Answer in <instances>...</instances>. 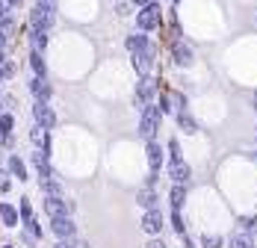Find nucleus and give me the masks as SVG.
Returning <instances> with one entry per match:
<instances>
[{"label": "nucleus", "mask_w": 257, "mask_h": 248, "mask_svg": "<svg viewBox=\"0 0 257 248\" xmlns=\"http://www.w3.org/2000/svg\"><path fill=\"white\" fill-rule=\"evenodd\" d=\"M18 219H21V216H18V210H15V207H9V204H3V207H0V222L6 224V227H15Z\"/></svg>", "instance_id": "15"}, {"label": "nucleus", "mask_w": 257, "mask_h": 248, "mask_svg": "<svg viewBox=\"0 0 257 248\" xmlns=\"http://www.w3.org/2000/svg\"><path fill=\"white\" fill-rule=\"evenodd\" d=\"M30 68L36 71V77H45V59H42V53H39V50H33V53H30Z\"/></svg>", "instance_id": "21"}, {"label": "nucleus", "mask_w": 257, "mask_h": 248, "mask_svg": "<svg viewBox=\"0 0 257 248\" xmlns=\"http://www.w3.org/2000/svg\"><path fill=\"white\" fill-rule=\"evenodd\" d=\"M157 21H160V18H157V9H154V6H148V9L139 15V27H145V30L157 27Z\"/></svg>", "instance_id": "17"}, {"label": "nucleus", "mask_w": 257, "mask_h": 248, "mask_svg": "<svg viewBox=\"0 0 257 248\" xmlns=\"http://www.w3.org/2000/svg\"><path fill=\"white\" fill-rule=\"evenodd\" d=\"M201 248H225V239L219 233H204L201 236Z\"/></svg>", "instance_id": "22"}, {"label": "nucleus", "mask_w": 257, "mask_h": 248, "mask_svg": "<svg viewBox=\"0 0 257 248\" xmlns=\"http://www.w3.org/2000/svg\"><path fill=\"white\" fill-rule=\"evenodd\" d=\"M18 216H21V219H33V207H30V198L21 201V207H18Z\"/></svg>", "instance_id": "26"}, {"label": "nucleus", "mask_w": 257, "mask_h": 248, "mask_svg": "<svg viewBox=\"0 0 257 248\" xmlns=\"http://www.w3.org/2000/svg\"><path fill=\"white\" fill-rule=\"evenodd\" d=\"M136 204H139L142 210H151V207H157V192H154V186H145V189H139V192H136Z\"/></svg>", "instance_id": "11"}, {"label": "nucleus", "mask_w": 257, "mask_h": 248, "mask_svg": "<svg viewBox=\"0 0 257 248\" xmlns=\"http://www.w3.org/2000/svg\"><path fill=\"white\" fill-rule=\"evenodd\" d=\"M172 227L178 230V236H180V233H186V224H183V216H180V210H172Z\"/></svg>", "instance_id": "24"}, {"label": "nucleus", "mask_w": 257, "mask_h": 248, "mask_svg": "<svg viewBox=\"0 0 257 248\" xmlns=\"http://www.w3.org/2000/svg\"><path fill=\"white\" fill-rule=\"evenodd\" d=\"M142 230L151 233V236H157V233L163 230V213H160V207L145 210V216H142Z\"/></svg>", "instance_id": "6"}, {"label": "nucleus", "mask_w": 257, "mask_h": 248, "mask_svg": "<svg viewBox=\"0 0 257 248\" xmlns=\"http://www.w3.org/2000/svg\"><path fill=\"white\" fill-rule=\"evenodd\" d=\"M145 248H166V245H163V239H151Z\"/></svg>", "instance_id": "34"}, {"label": "nucleus", "mask_w": 257, "mask_h": 248, "mask_svg": "<svg viewBox=\"0 0 257 248\" xmlns=\"http://www.w3.org/2000/svg\"><path fill=\"white\" fill-rule=\"evenodd\" d=\"M178 127L183 130V133H198V124H195V118L192 115H186V112H178Z\"/></svg>", "instance_id": "16"}, {"label": "nucleus", "mask_w": 257, "mask_h": 248, "mask_svg": "<svg viewBox=\"0 0 257 248\" xmlns=\"http://www.w3.org/2000/svg\"><path fill=\"white\" fill-rule=\"evenodd\" d=\"M231 248H254V239H251V233H233L231 236Z\"/></svg>", "instance_id": "18"}, {"label": "nucleus", "mask_w": 257, "mask_h": 248, "mask_svg": "<svg viewBox=\"0 0 257 248\" xmlns=\"http://www.w3.org/2000/svg\"><path fill=\"white\" fill-rule=\"evenodd\" d=\"M127 48H130V50H142V48H145V39H139V36H136V39H130Z\"/></svg>", "instance_id": "30"}, {"label": "nucleus", "mask_w": 257, "mask_h": 248, "mask_svg": "<svg viewBox=\"0 0 257 248\" xmlns=\"http://www.w3.org/2000/svg\"><path fill=\"white\" fill-rule=\"evenodd\" d=\"M68 242H71V248H89V242L86 239H77V236H71Z\"/></svg>", "instance_id": "33"}, {"label": "nucleus", "mask_w": 257, "mask_h": 248, "mask_svg": "<svg viewBox=\"0 0 257 248\" xmlns=\"http://www.w3.org/2000/svg\"><path fill=\"white\" fill-rule=\"evenodd\" d=\"M51 227L53 233L59 236V239H71V236H77V224L71 216H51Z\"/></svg>", "instance_id": "4"}, {"label": "nucleus", "mask_w": 257, "mask_h": 248, "mask_svg": "<svg viewBox=\"0 0 257 248\" xmlns=\"http://www.w3.org/2000/svg\"><path fill=\"white\" fill-rule=\"evenodd\" d=\"M160 112L163 109H157V106H142V121H139V136L148 142V139H154L157 130H160Z\"/></svg>", "instance_id": "1"}, {"label": "nucleus", "mask_w": 257, "mask_h": 248, "mask_svg": "<svg viewBox=\"0 0 257 248\" xmlns=\"http://www.w3.org/2000/svg\"><path fill=\"white\" fill-rule=\"evenodd\" d=\"M0 112H3V100H0Z\"/></svg>", "instance_id": "38"}, {"label": "nucleus", "mask_w": 257, "mask_h": 248, "mask_svg": "<svg viewBox=\"0 0 257 248\" xmlns=\"http://www.w3.org/2000/svg\"><path fill=\"white\" fill-rule=\"evenodd\" d=\"M169 154H172V160H183V154H180V142H178V139H169Z\"/></svg>", "instance_id": "27"}, {"label": "nucleus", "mask_w": 257, "mask_h": 248, "mask_svg": "<svg viewBox=\"0 0 257 248\" xmlns=\"http://www.w3.org/2000/svg\"><path fill=\"white\" fill-rule=\"evenodd\" d=\"M9 172L15 174L18 180H30V174H27V169H24V163L18 160V157H9Z\"/></svg>", "instance_id": "19"}, {"label": "nucleus", "mask_w": 257, "mask_h": 248, "mask_svg": "<svg viewBox=\"0 0 257 248\" xmlns=\"http://www.w3.org/2000/svg\"><path fill=\"white\" fill-rule=\"evenodd\" d=\"M254 103H257V95H254Z\"/></svg>", "instance_id": "40"}, {"label": "nucleus", "mask_w": 257, "mask_h": 248, "mask_svg": "<svg viewBox=\"0 0 257 248\" xmlns=\"http://www.w3.org/2000/svg\"><path fill=\"white\" fill-rule=\"evenodd\" d=\"M18 3H21V0H0V9H3V12H12V9H18Z\"/></svg>", "instance_id": "29"}, {"label": "nucleus", "mask_w": 257, "mask_h": 248, "mask_svg": "<svg viewBox=\"0 0 257 248\" xmlns=\"http://www.w3.org/2000/svg\"><path fill=\"white\" fill-rule=\"evenodd\" d=\"M30 136H33V142L39 145V151H45V154H48V148H51V136H48V130H45L42 124H36V127L30 130Z\"/></svg>", "instance_id": "12"}, {"label": "nucleus", "mask_w": 257, "mask_h": 248, "mask_svg": "<svg viewBox=\"0 0 257 248\" xmlns=\"http://www.w3.org/2000/svg\"><path fill=\"white\" fill-rule=\"evenodd\" d=\"M12 127H15V118L6 115V112H0V133H9Z\"/></svg>", "instance_id": "25"}, {"label": "nucleus", "mask_w": 257, "mask_h": 248, "mask_svg": "<svg viewBox=\"0 0 257 248\" xmlns=\"http://www.w3.org/2000/svg\"><path fill=\"white\" fill-rule=\"evenodd\" d=\"M45 210H48V216H71L74 213V201H65L62 195H48Z\"/></svg>", "instance_id": "5"}, {"label": "nucleus", "mask_w": 257, "mask_h": 248, "mask_svg": "<svg viewBox=\"0 0 257 248\" xmlns=\"http://www.w3.org/2000/svg\"><path fill=\"white\" fill-rule=\"evenodd\" d=\"M0 145H3V148H12V145H15L12 133H0Z\"/></svg>", "instance_id": "31"}, {"label": "nucleus", "mask_w": 257, "mask_h": 248, "mask_svg": "<svg viewBox=\"0 0 257 248\" xmlns=\"http://www.w3.org/2000/svg\"><path fill=\"white\" fill-rule=\"evenodd\" d=\"M169 177H172V183H189L192 180V169L183 163V160H172V166H169Z\"/></svg>", "instance_id": "7"}, {"label": "nucleus", "mask_w": 257, "mask_h": 248, "mask_svg": "<svg viewBox=\"0 0 257 248\" xmlns=\"http://www.w3.org/2000/svg\"><path fill=\"white\" fill-rule=\"evenodd\" d=\"M30 45H33V50H45V45H48V30H39V27H30Z\"/></svg>", "instance_id": "14"}, {"label": "nucleus", "mask_w": 257, "mask_h": 248, "mask_svg": "<svg viewBox=\"0 0 257 248\" xmlns=\"http://www.w3.org/2000/svg\"><path fill=\"white\" fill-rule=\"evenodd\" d=\"M30 92H33L36 100H51V95H53L51 83H48L45 77H33V80H30Z\"/></svg>", "instance_id": "8"}, {"label": "nucleus", "mask_w": 257, "mask_h": 248, "mask_svg": "<svg viewBox=\"0 0 257 248\" xmlns=\"http://www.w3.org/2000/svg\"><path fill=\"white\" fill-rule=\"evenodd\" d=\"M151 95H154L151 83H148V80H145V83H139V89H136V100H139V103H145V100H151Z\"/></svg>", "instance_id": "23"}, {"label": "nucleus", "mask_w": 257, "mask_h": 248, "mask_svg": "<svg viewBox=\"0 0 257 248\" xmlns=\"http://www.w3.org/2000/svg\"><path fill=\"white\" fill-rule=\"evenodd\" d=\"M3 248H15V245H3Z\"/></svg>", "instance_id": "39"}, {"label": "nucleus", "mask_w": 257, "mask_h": 248, "mask_svg": "<svg viewBox=\"0 0 257 248\" xmlns=\"http://www.w3.org/2000/svg\"><path fill=\"white\" fill-rule=\"evenodd\" d=\"M145 154H148V166H151V172H160V166H163V145L154 142V139H148Z\"/></svg>", "instance_id": "9"}, {"label": "nucleus", "mask_w": 257, "mask_h": 248, "mask_svg": "<svg viewBox=\"0 0 257 248\" xmlns=\"http://www.w3.org/2000/svg\"><path fill=\"white\" fill-rule=\"evenodd\" d=\"M169 201H172V210H180L183 201H186V186H183V183H172V189H169Z\"/></svg>", "instance_id": "13"}, {"label": "nucleus", "mask_w": 257, "mask_h": 248, "mask_svg": "<svg viewBox=\"0 0 257 248\" xmlns=\"http://www.w3.org/2000/svg\"><path fill=\"white\" fill-rule=\"evenodd\" d=\"M0 68H3V53H0Z\"/></svg>", "instance_id": "37"}, {"label": "nucleus", "mask_w": 257, "mask_h": 248, "mask_svg": "<svg viewBox=\"0 0 257 248\" xmlns=\"http://www.w3.org/2000/svg\"><path fill=\"white\" fill-rule=\"evenodd\" d=\"M42 189H45V195H62V186H59L56 174H53V177H45V180H42Z\"/></svg>", "instance_id": "20"}, {"label": "nucleus", "mask_w": 257, "mask_h": 248, "mask_svg": "<svg viewBox=\"0 0 257 248\" xmlns=\"http://www.w3.org/2000/svg\"><path fill=\"white\" fill-rule=\"evenodd\" d=\"M239 224H242V230H245V233H251V230L257 227V216H245Z\"/></svg>", "instance_id": "28"}, {"label": "nucleus", "mask_w": 257, "mask_h": 248, "mask_svg": "<svg viewBox=\"0 0 257 248\" xmlns=\"http://www.w3.org/2000/svg\"><path fill=\"white\" fill-rule=\"evenodd\" d=\"M33 118H36V124H42L45 130H53V127H56V112H53V106L48 103V100H36Z\"/></svg>", "instance_id": "3"}, {"label": "nucleus", "mask_w": 257, "mask_h": 248, "mask_svg": "<svg viewBox=\"0 0 257 248\" xmlns=\"http://www.w3.org/2000/svg\"><path fill=\"white\" fill-rule=\"evenodd\" d=\"M53 24V6L48 0H39V6L33 9L30 15V27H39V30H48Z\"/></svg>", "instance_id": "2"}, {"label": "nucleus", "mask_w": 257, "mask_h": 248, "mask_svg": "<svg viewBox=\"0 0 257 248\" xmlns=\"http://www.w3.org/2000/svg\"><path fill=\"white\" fill-rule=\"evenodd\" d=\"M33 166H36V172H39V180L53 177V169H51V163H48V154H45V151H36V154H33Z\"/></svg>", "instance_id": "10"}, {"label": "nucleus", "mask_w": 257, "mask_h": 248, "mask_svg": "<svg viewBox=\"0 0 257 248\" xmlns=\"http://www.w3.org/2000/svg\"><path fill=\"white\" fill-rule=\"evenodd\" d=\"M3 39H6V36H3V33H0V48H3Z\"/></svg>", "instance_id": "36"}, {"label": "nucleus", "mask_w": 257, "mask_h": 248, "mask_svg": "<svg viewBox=\"0 0 257 248\" xmlns=\"http://www.w3.org/2000/svg\"><path fill=\"white\" fill-rule=\"evenodd\" d=\"M53 248H71V242H68V239H59V242H56Z\"/></svg>", "instance_id": "35"}, {"label": "nucleus", "mask_w": 257, "mask_h": 248, "mask_svg": "<svg viewBox=\"0 0 257 248\" xmlns=\"http://www.w3.org/2000/svg\"><path fill=\"white\" fill-rule=\"evenodd\" d=\"M178 62H180V65H186V62H189V50H186V48H178Z\"/></svg>", "instance_id": "32"}]
</instances>
